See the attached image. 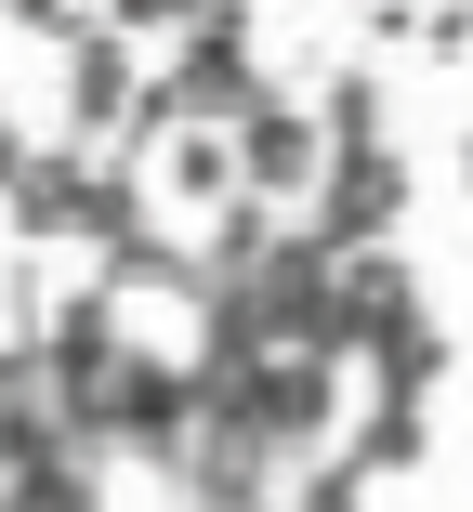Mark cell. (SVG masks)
I'll return each instance as SVG.
<instances>
[{"mask_svg": "<svg viewBox=\"0 0 473 512\" xmlns=\"http://www.w3.org/2000/svg\"><path fill=\"white\" fill-rule=\"evenodd\" d=\"M211 394L237 407L276 460H303V447L342 434V355H316V342H263L250 368H211Z\"/></svg>", "mask_w": 473, "mask_h": 512, "instance_id": "obj_1", "label": "cell"}, {"mask_svg": "<svg viewBox=\"0 0 473 512\" xmlns=\"http://www.w3.org/2000/svg\"><path fill=\"white\" fill-rule=\"evenodd\" d=\"M198 394H211L198 355H145V342H119V368H106V447L184 460V434H198Z\"/></svg>", "mask_w": 473, "mask_h": 512, "instance_id": "obj_2", "label": "cell"}, {"mask_svg": "<svg viewBox=\"0 0 473 512\" xmlns=\"http://www.w3.org/2000/svg\"><path fill=\"white\" fill-rule=\"evenodd\" d=\"M263 92V66H250V0H198V27L171 40V66H158V106L171 119H237Z\"/></svg>", "mask_w": 473, "mask_h": 512, "instance_id": "obj_3", "label": "cell"}, {"mask_svg": "<svg viewBox=\"0 0 473 512\" xmlns=\"http://www.w3.org/2000/svg\"><path fill=\"white\" fill-rule=\"evenodd\" d=\"M224 132H237V184H250V197H316V171H329V119H316V106L250 92Z\"/></svg>", "mask_w": 473, "mask_h": 512, "instance_id": "obj_4", "label": "cell"}, {"mask_svg": "<svg viewBox=\"0 0 473 512\" xmlns=\"http://www.w3.org/2000/svg\"><path fill=\"white\" fill-rule=\"evenodd\" d=\"M408 224V158L395 145H329L316 171V237L329 250H368V237H395Z\"/></svg>", "mask_w": 473, "mask_h": 512, "instance_id": "obj_5", "label": "cell"}, {"mask_svg": "<svg viewBox=\"0 0 473 512\" xmlns=\"http://www.w3.org/2000/svg\"><path fill=\"white\" fill-rule=\"evenodd\" d=\"M145 79H158V66H132L119 27H79V40H66V145L106 158V145L132 132V106H145Z\"/></svg>", "mask_w": 473, "mask_h": 512, "instance_id": "obj_6", "label": "cell"}, {"mask_svg": "<svg viewBox=\"0 0 473 512\" xmlns=\"http://www.w3.org/2000/svg\"><path fill=\"white\" fill-rule=\"evenodd\" d=\"M408 329H434V316H421V276L395 263V237L342 250V368H355V355H395Z\"/></svg>", "mask_w": 473, "mask_h": 512, "instance_id": "obj_7", "label": "cell"}, {"mask_svg": "<svg viewBox=\"0 0 473 512\" xmlns=\"http://www.w3.org/2000/svg\"><path fill=\"white\" fill-rule=\"evenodd\" d=\"M263 250H276V197H250V184H237L224 211H211V237H198V276H250Z\"/></svg>", "mask_w": 473, "mask_h": 512, "instance_id": "obj_8", "label": "cell"}, {"mask_svg": "<svg viewBox=\"0 0 473 512\" xmlns=\"http://www.w3.org/2000/svg\"><path fill=\"white\" fill-rule=\"evenodd\" d=\"M316 119H329V145H395V92L368 79V66H342V79L316 92Z\"/></svg>", "mask_w": 473, "mask_h": 512, "instance_id": "obj_9", "label": "cell"}, {"mask_svg": "<svg viewBox=\"0 0 473 512\" xmlns=\"http://www.w3.org/2000/svg\"><path fill=\"white\" fill-rule=\"evenodd\" d=\"M368 486H382V473H355V460H329V473H303V499H290V512H368Z\"/></svg>", "mask_w": 473, "mask_h": 512, "instance_id": "obj_10", "label": "cell"}, {"mask_svg": "<svg viewBox=\"0 0 473 512\" xmlns=\"http://www.w3.org/2000/svg\"><path fill=\"white\" fill-rule=\"evenodd\" d=\"M106 27L119 40H171V27H198V0H106Z\"/></svg>", "mask_w": 473, "mask_h": 512, "instance_id": "obj_11", "label": "cell"}, {"mask_svg": "<svg viewBox=\"0 0 473 512\" xmlns=\"http://www.w3.org/2000/svg\"><path fill=\"white\" fill-rule=\"evenodd\" d=\"M0 14H14L27 40H79V0H0Z\"/></svg>", "mask_w": 473, "mask_h": 512, "instance_id": "obj_12", "label": "cell"}]
</instances>
